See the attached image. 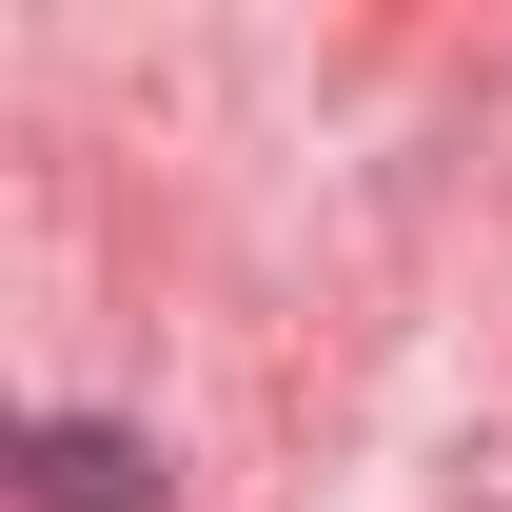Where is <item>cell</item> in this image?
<instances>
[{
    "mask_svg": "<svg viewBox=\"0 0 512 512\" xmlns=\"http://www.w3.org/2000/svg\"><path fill=\"white\" fill-rule=\"evenodd\" d=\"M40 493H60V512H158V453L99 434V414H60V434H40Z\"/></svg>",
    "mask_w": 512,
    "mask_h": 512,
    "instance_id": "1",
    "label": "cell"
}]
</instances>
